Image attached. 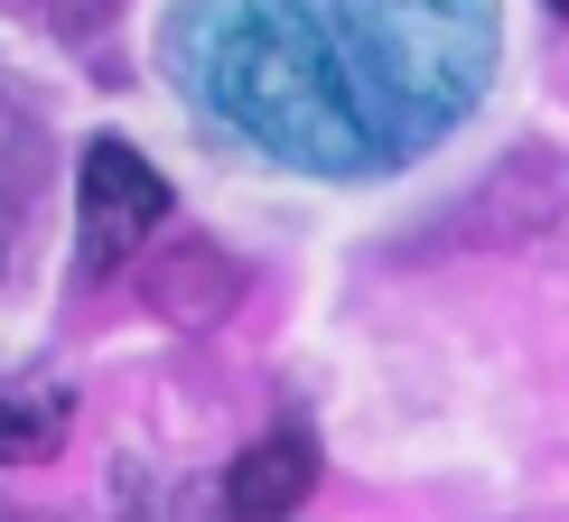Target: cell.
Listing matches in <instances>:
<instances>
[{"label": "cell", "instance_id": "obj_4", "mask_svg": "<svg viewBox=\"0 0 569 522\" xmlns=\"http://www.w3.org/2000/svg\"><path fill=\"white\" fill-rule=\"evenodd\" d=\"M308 476H318V458H308V439H262V448H243V466H233V513H252V522H280L308 494Z\"/></svg>", "mask_w": 569, "mask_h": 522}, {"label": "cell", "instance_id": "obj_5", "mask_svg": "<svg viewBox=\"0 0 569 522\" xmlns=\"http://www.w3.org/2000/svg\"><path fill=\"white\" fill-rule=\"evenodd\" d=\"M551 10H560V19H569V0H551Z\"/></svg>", "mask_w": 569, "mask_h": 522}, {"label": "cell", "instance_id": "obj_1", "mask_svg": "<svg viewBox=\"0 0 569 522\" xmlns=\"http://www.w3.org/2000/svg\"><path fill=\"white\" fill-rule=\"evenodd\" d=\"M169 224V178L131 150V140H93L76 169V233H84V271H122V261Z\"/></svg>", "mask_w": 569, "mask_h": 522}, {"label": "cell", "instance_id": "obj_2", "mask_svg": "<svg viewBox=\"0 0 569 522\" xmlns=\"http://www.w3.org/2000/svg\"><path fill=\"white\" fill-rule=\"evenodd\" d=\"M140 299H150L159 318H178V327H206V318H224V299H233V261L206 243V233H187L178 252H159V261H150Z\"/></svg>", "mask_w": 569, "mask_h": 522}, {"label": "cell", "instance_id": "obj_3", "mask_svg": "<svg viewBox=\"0 0 569 522\" xmlns=\"http://www.w3.org/2000/svg\"><path fill=\"white\" fill-rule=\"evenodd\" d=\"M66 420H76V401H66L57 373H38V383H0V466H38L66 448Z\"/></svg>", "mask_w": 569, "mask_h": 522}]
</instances>
